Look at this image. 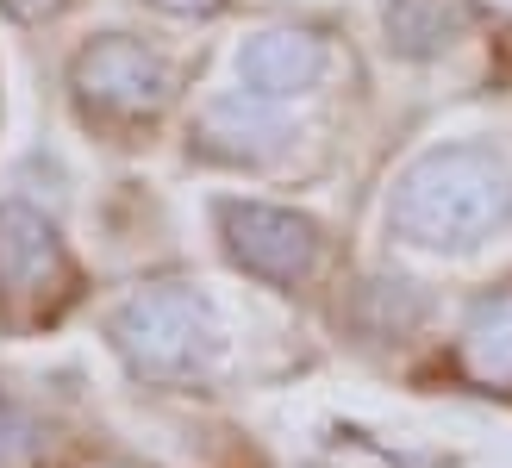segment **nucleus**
Returning <instances> with one entry per match:
<instances>
[{
	"label": "nucleus",
	"mask_w": 512,
	"mask_h": 468,
	"mask_svg": "<svg viewBox=\"0 0 512 468\" xmlns=\"http://www.w3.org/2000/svg\"><path fill=\"white\" fill-rule=\"evenodd\" d=\"M13 7H19V13H38V7H50V0H13Z\"/></svg>",
	"instance_id": "nucleus-1"
}]
</instances>
